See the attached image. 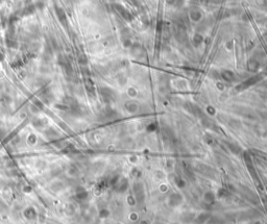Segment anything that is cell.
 I'll use <instances>...</instances> for the list:
<instances>
[{
  "label": "cell",
  "instance_id": "cell-1",
  "mask_svg": "<svg viewBox=\"0 0 267 224\" xmlns=\"http://www.w3.org/2000/svg\"><path fill=\"white\" fill-rule=\"evenodd\" d=\"M55 14H56V16H58L59 20H60V22L62 23L63 25H64V27L68 26L67 16H66V13H65L64 9H61V7H56V9H55Z\"/></svg>",
  "mask_w": 267,
  "mask_h": 224
},
{
  "label": "cell",
  "instance_id": "cell-2",
  "mask_svg": "<svg viewBox=\"0 0 267 224\" xmlns=\"http://www.w3.org/2000/svg\"><path fill=\"white\" fill-rule=\"evenodd\" d=\"M35 11V5L33 4H30L28 5V7H26L22 11V15L23 16H28V15H31V14H33Z\"/></svg>",
  "mask_w": 267,
  "mask_h": 224
},
{
  "label": "cell",
  "instance_id": "cell-3",
  "mask_svg": "<svg viewBox=\"0 0 267 224\" xmlns=\"http://www.w3.org/2000/svg\"><path fill=\"white\" fill-rule=\"evenodd\" d=\"M0 3H1V0H0Z\"/></svg>",
  "mask_w": 267,
  "mask_h": 224
}]
</instances>
